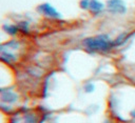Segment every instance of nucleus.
<instances>
[{
	"mask_svg": "<svg viewBox=\"0 0 135 123\" xmlns=\"http://www.w3.org/2000/svg\"><path fill=\"white\" fill-rule=\"evenodd\" d=\"M83 44L85 48H88L91 52H109L114 46V42H112L104 35L90 37L84 40Z\"/></svg>",
	"mask_w": 135,
	"mask_h": 123,
	"instance_id": "f257e3e1",
	"label": "nucleus"
},
{
	"mask_svg": "<svg viewBox=\"0 0 135 123\" xmlns=\"http://www.w3.org/2000/svg\"><path fill=\"white\" fill-rule=\"evenodd\" d=\"M108 8L114 14H123L126 12V6L121 0H109Z\"/></svg>",
	"mask_w": 135,
	"mask_h": 123,
	"instance_id": "f03ea898",
	"label": "nucleus"
},
{
	"mask_svg": "<svg viewBox=\"0 0 135 123\" xmlns=\"http://www.w3.org/2000/svg\"><path fill=\"white\" fill-rule=\"evenodd\" d=\"M38 11H39L42 15H44V16H46V17H51V18H59V17H60L59 13H58L52 5H50V4H47V3H44V4L39 5Z\"/></svg>",
	"mask_w": 135,
	"mask_h": 123,
	"instance_id": "7ed1b4c3",
	"label": "nucleus"
},
{
	"mask_svg": "<svg viewBox=\"0 0 135 123\" xmlns=\"http://www.w3.org/2000/svg\"><path fill=\"white\" fill-rule=\"evenodd\" d=\"M88 9H90V12H92L93 14H99L103 9V4L98 0H90Z\"/></svg>",
	"mask_w": 135,
	"mask_h": 123,
	"instance_id": "20e7f679",
	"label": "nucleus"
},
{
	"mask_svg": "<svg viewBox=\"0 0 135 123\" xmlns=\"http://www.w3.org/2000/svg\"><path fill=\"white\" fill-rule=\"evenodd\" d=\"M4 28L8 34H16V32L18 30V27L16 25H5Z\"/></svg>",
	"mask_w": 135,
	"mask_h": 123,
	"instance_id": "39448f33",
	"label": "nucleus"
},
{
	"mask_svg": "<svg viewBox=\"0 0 135 123\" xmlns=\"http://www.w3.org/2000/svg\"><path fill=\"white\" fill-rule=\"evenodd\" d=\"M89 3H90V0H81L80 1V6L84 9H88L89 8Z\"/></svg>",
	"mask_w": 135,
	"mask_h": 123,
	"instance_id": "423d86ee",
	"label": "nucleus"
}]
</instances>
